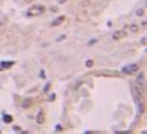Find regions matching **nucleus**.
<instances>
[{"label": "nucleus", "mask_w": 147, "mask_h": 134, "mask_svg": "<svg viewBox=\"0 0 147 134\" xmlns=\"http://www.w3.org/2000/svg\"><path fill=\"white\" fill-rule=\"evenodd\" d=\"M86 65H87V66H89V68H90V66L93 65V62H92V60H87V62H86Z\"/></svg>", "instance_id": "7"}, {"label": "nucleus", "mask_w": 147, "mask_h": 134, "mask_svg": "<svg viewBox=\"0 0 147 134\" xmlns=\"http://www.w3.org/2000/svg\"><path fill=\"white\" fill-rule=\"evenodd\" d=\"M3 121H11V117H7V115H5V117H3Z\"/></svg>", "instance_id": "9"}, {"label": "nucleus", "mask_w": 147, "mask_h": 134, "mask_svg": "<svg viewBox=\"0 0 147 134\" xmlns=\"http://www.w3.org/2000/svg\"><path fill=\"white\" fill-rule=\"evenodd\" d=\"M125 36V32H122V30H117V32H114V35H112V40H120V38H123Z\"/></svg>", "instance_id": "4"}, {"label": "nucleus", "mask_w": 147, "mask_h": 134, "mask_svg": "<svg viewBox=\"0 0 147 134\" xmlns=\"http://www.w3.org/2000/svg\"><path fill=\"white\" fill-rule=\"evenodd\" d=\"M136 14H138V16H142V14H144V10H138Z\"/></svg>", "instance_id": "8"}, {"label": "nucleus", "mask_w": 147, "mask_h": 134, "mask_svg": "<svg viewBox=\"0 0 147 134\" xmlns=\"http://www.w3.org/2000/svg\"><path fill=\"white\" fill-rule=\"evenodd\" d=\"M13 66V62H2V68H10Z\"/></svg>", "instance_id": "5"}, {"label": "nucleus", "mask_w": 147, "mask_h": 134, "mask_svg": "<svg viewBox=\"0 0 147 134\" xmlns=\"http://www.w3.org/2000/svg\"><path fill=\"white\" fill-rule=\"evenodd\" d=\"M138 68H139V66H138L136 63H130V65H127V66H122V73L123 74H134V73L138 71Z\"/></svg>", "instance_id": "3"}, {"label": "nucleus", "mask_w": 147, "mask_h": 134, "mask_svg": "<svg viewBox=\"0 0 147 134\" xmlns=\"http://www.w3.org/2000/svg\"><path fill=\"white\" fill-rule=\"evenodd\" d=\"M131 87H134L136 90H139L141 93L146 92V79H144V74H142V73H139V74L136 76V79H134L133 84H131Z\"/></svg>", "instance_id": "1"}, {"label": "nucleus", "mask_w": 147, "mask_h": 134, "mask_svg": "<svg viewBox=\"0 0 147 134\" xmlns=\"http://www.w3.org/2000/svg\"><path fill=\"white\" fill-rule=\"evenodd\" d=\"M41 13H45V7H41V5H35L27 10V16H38Z\"/></svg>", "instance_id": "2"}, {"label": "nucleus", "mask_w": 147, "mask_h": 134, "mask_svg": "<svg viewBox=\"0 0 147 134\" xmlns=\"http://www.w3.org/2000/svg\"><path fill=\"white\" fill-rule=\"evenodd\" d=\"M62 21H63V17H59L57 21H54V22H52V25H57V24H60Z\"/></svg>", "instance_id": "6"}]
</instances>
